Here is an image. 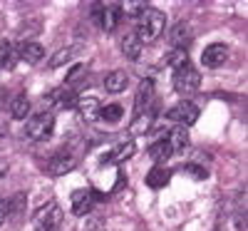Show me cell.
<instances>
[{"mask_svg": "<svg viewBox=\"0 0 248 231\" xmlns=\"http://www.w3.org/2000/svg\"><path fill=\"white\" fill-rule=\"evenodd\" d=\"M164 25H167V15H164L161 10H152V8H147V13H144L141 20H139L137 37L141 40V43H152V40H156V37L161 35Z\"/></svg>", "mask_w": 248, "mask_h": 231, "instance_id": "6da1fadb", "label": "cell"}, {"mask_svg": "<svg viewBox=\"0 0 248 231\" xmlns=\"http://www.w3.org/2000/svg\"><path fill=\"white\" fill-rule=\"evenodd\" d=\"M199 85H201V75H199V70H194L191 65H184L181 70L174 72V90H176V92L189 95V92H196Z\"/></svg>", "mask_w": 248, "mask_h": 231, "instance_id": "7a4b0ae2", "label": "cell"}, {"mask_svg": "<svg viewBox=\"0 0 248 231\" xmlns=\"http://www.w3.org/2000/svg\"><path fill=\"white\" fill-rule=\"evenodd\" d=\"M167 119H171V122H176L179 127H189V124H194L196 119H199V107L194 102H179V104H174V107L167 112Z\"/></svg>", "mask_w": 248, "mask_h": 231, "instance_id": "3957f363", "label": "cell"}, {"mask_svg": "<svg viewBox=\"0 0 248 231\" xmlns=\"http://www.w3.org/2000/svg\"><path fill=\"white\" fill-rule=\"evenodd\" d=\"M52 130H55V117L50 115V112H43V115H37V117H32L30 122H28V127H25V132H28V137L30 139H47L50 134H52Z\"/></svg>", "mask_w": 248, "mask_h": 231, "instance_id": "277c9868", "label": "cell"}, {"mask_svg": "<svg viewBox=\"0 0 248 231\" xmlns=\"http://www.w3.org/2000/svg\"><path fill=\"white\" fill-rule=\"evenodd\" d=\"M62 229V212L57 204H50L47 209L37 214L35 219V231H60Z\"/></svg>", "mask_w": 248, "mask_h": 231, "instance_id": "5b68a950", "label": "cell"}, {"mask_svg": "<svg viewBox=\"0 0 248 231\" xmlns=\"http://www.w3.org/2000/svg\"><path fill=\"white\" fill-rule=\"evenodd\" d=\"M94 5H97L94 8V20L99 23V28L112 33L117 28V23H119V17H122L124 10L119 5H102V3H94Z\"/></svg>", "mask_w": 248, "mask_h": 231, "instance_id": "8992f818", "label": "cell"}, {"mask_svg": "<svg viewBox=\"0 0 248 231\" xmlns=\"http://www.w3.org/2000/svg\"><path fill=\"white\" fill-rule=\"evenodd\" d=\"M72 169H75V159L65 152H60V154H55L45 162V172L52 174V177H62V174H67Z\"/></svg>", "mask_w": 248, "mask_h": 231, "instance_id": "52a82bcc", "label": "cell"}, {"mask_svg": "<svg viewBox=\"0 0 248 231\" xmlns=\"http://www.w3.org/2000/svg\"><path fill=\"white\" fill-rule=\"evenodd\" d=\"M226 60H229V48L221 45V43L209 45V48L203 50V55H201V62H203L206 67H221Z\"/></svg>", "mask_w": 248, "mask_h": 231, "instance_id": "ba28073f", "label": "cell"}, {"mask_svg": "<svg viewBox=\"0 0 248 231\" xmlns=\"http://www.w3.org/2000/svg\"><path fill=\"white\" fill-rule=\"evenodd\" d=\"M191 37H194L191 25L184 23V20L171 28V45H174V50H186V45L191 43Z\"/></svg>", "mask_w": 248, "mask_h": 231, "instance_id": "9c48e42d", "label": "cell"}, {"mask_svg": "<svg viewBox=\"0 0 248 231\" xmlns=\"http://www.w3.org/2000/svg\"><path fill=\"white\" fill-rule=\"evenodd\" d=\"M92 212V192H75L72 194V214L85 216Z\"/></svg>", "mask_w": 248, "mask_h": 231, "instance_id": "30bf717a", "label": "cell"}, {"mask_svg": "<svg viewBox=\"0 0 248 231\" xmlns=\"http://www.w3.org/2000/svg\"><path fill=\"white\" fill-rule=\"evenodd\" d=\"M127 82H129L127 72H124V70H114V72H109L105 77V90L112 92V95H117V92H122L124 87H127Z\"/></svg>", "mask_w": 248, "mask_h": 231, "instance_id": "8fae6325", "label": "cell"}, {"mask_svg": "<svg viewBox=\"0 0 248 231\" xmlns=\"http://www.w3.org/2000/svg\"><path fill=\"white\" fill-rule=\"evenodd\" d=\"M141 48H144V43L137 37V33H129V35L122 37V52L127 55V57L137 60V57L141 55Z\"/></svg>", "mask_w": 248, "mask_h": 231, "instance_id": "7c38bea8", "label": "cell"}, {"mask_svg": "<svg viewBox=\"0 0 248 231\" xmlns=\"http://www.w3.org/2000/svg\"><path fill=\"white\" fill-rule=\"evenodd\" d=\"M79 112H82V117H85L87 122H94V119H99V112H102V104L94 99V97H87V99H79Z\"/></svg>", "mask_w": 248, "mask_h": 231, "instance_id": "4fadbf2b", "label": "cell"}, {"mask_svg": "<svg viewBox=\"0 0 248 231\" xmlns=\"http://www.w3.org/2000/svg\"><path fill=\"white\" fill-rule=\"evenodd\" d=\"M149 154H152V159L154 162H167L174 152H171V144H169V139H156L152 147H149Z\"/></svg>", "mask_w": 248, "mask_h": 231, "instance_id": "5bb4252c", "label": "cell"}, {"mask_svg": "<svg viewBox=\"0 0 248 231\" xmlns=\"http://www.w3.org/2000/svg\"><path fill=\"white\" fill-rule=\"evenodd\" d=\"M45 55V48L40 43H23L20 45V57H23L25 62H40Z\"/></svg>", "mask_w": 248, "mask_h": 231, "instance_id": "9a60e30c", "label": "cell"}, {"mask_svg": "<svg viewBox=\"0 0 248 231\" xmlns=\"http://www.w3.org/2000/svg\"><path fill=\"white\" fill-rule=\"evenodd\" d=\"M169 179H171V172L164 169V166H154V169L147 174V184L152 189H161L164 184H169Z\"/></svg>", "mask_w": 248, "mask_h": 231, "instance_id": "2e32d148", "label": "cell"}, {"mask_svg": "<svg viewBox=\"0 0 248 231\" xmlns=\"http://www.w3.org/2000/svg\"><path fill=\"white\" fill-rule=\"evenodd\" d=\"M28 112H30V99H28L25 95H17V97L13 99V104H10V115H13L15 119H25Z\"/></svg>", "mask_w": 248, "mask_h": 231, "instance_id": "e0dca14e", "label": "cell"}, {"mask_svg": "<svg viewBox=\"0 0 248 231\" xmlns=\"http://www.w3.org/2000/svg\"><path fill=\"white\" fill-rule=\"evenodd\" d=\"M167 139H169V144H171V152H181V149H186V147H189V134H186L184 127H176Z\"/></svg>", "mask_w": 248, "mask_h": 231, "instance_id": "ac0fdd59", "label": "cell"}, {"mask_svg": "<svg viewBox=\"0 0 248 231\" xmlns=\"http://www.w3.org/2000/svg\"><path fill=\"white\" fill-rule=\"evenodd\" d=\"M167 65L174 67V72L181 70L184 65H189V52H186V50H171V52L167 55Z\"/></svg>", "mask_w": 248, "mask_h": 231, "instance_id": "d6986e66", "label": "cell"}, {"mask_svg": "<svg viewBox=\"0 0 248 231\" xmlns=\"http://www.w3.org/2000/svg\"><path fill=\"white\" fill-rule=\"evenodd\" d=\"M122 115H124V110H122V104H105L102 107V112H99V117L105 119V122H119L122 119Z\"/></svg>", "mask_w": 248, "mask_h": 231, "instance_id": "ffe728a7", "label": "cell"}, {"mask_svg": "<svg viewBox=\"0 0 248 231\" xmlns=\"http://www.w3.org/2000/svg\"><path fill=\"white\" fill-rule=\"evenodd\" d=\"M55 102H57V107L60 110H75L77 107V104H79V99H77V95L75 92H60L57 97H55Z\"/></svg>", "mask_w": 248, "mask_h": 231, "instance_id": "44dd1931", "label": "cell"}, {"mask_svg": "<svg viewBox=\"0 0 248 231\" xmlns=\"http://www.w3.org/2000/svg\"><path fill=\"white\" fill-rule=\"evenodd\" d=\"M134 154V144L132 142H124V144H117V149L112 152V154H107L105 159L109 162V159H114V162H122V159H127V157H132Z\"/></svg>", "mask_w": 248, "mask_h": 231, "instance_id": "7402d4cb", "label": "cell"}, {"mask_svg": "<svg viewBox=\"0 0 248 231\" xmlns=\"http://www.w3.org/2000/svg\"><path fill=\"white\" fill-rule=\"evenodd\" d=\"M70 57H72V48H62V50H57V52L50 57V65H47V67L57 70V67H62V65H67Z\"/></svg>", "mask_w": 248, "mask_h": 231, "instance_id": "603a6c76", "label": "cell"}, {"mask_svg": "<svg viewBox=\"0 0 248 231\" xmlns=\"http://www.w3.org/2000/svg\"><path fill=\"white\" fill-rule=\"evenodd\" d=\"M184 169H186V174H191L194 179H206V177H209V172H206L203 166H199V164H186Z\"/></svg>", "mask_w": 248, "mask_h": 231, "instance_id": "cb8c5ba5", "label": "cell"}, {"mask_svg": "<svg viewBox=\"0 0 248 231\" xmlns=\"http://www.w3.org/2000/svg\"><path fill=\"white\" fill-rule=\"evenodd\" d=\"M23 201H25V197H23V194H17V197L8 204V214H10V216H17V214H20V209H23Z\"/></svg>", "mask_w": 248, "mask_h": 231, "instance_id": "d4e9b609", "label": "cell"}, {"mask_svg": "<svg viewBox=\"0 0 248 231\" xmlns=\"http://www.w3.org/2000/svg\"><path fill=\"white\" fill-rule=\"evenodd\" d=\"M10 57H13V45L10 43H3V45H0V67L8 65Z\"/></svg>", "mask_w": 248, "mask_h": 231, "instance_id": "484cf974", "label": "cell"}, {"mask_svg": "<svg viewBox=\"0 0 248 231\" xmlns=\"http://www.w3.org/2000/svg\"><path fill=\"white\" fill-rule=\"evenodd\" d=\"M127 13L129 15H144V13H147V3H129Z\"/></svg>", "mask_w": 248, "mask_h": 231, "instance_id": "4316f807", "label": "cell"}, {"mask_svg": "<svg viewBox=\"0 0 248 231\" xmlns=\"http://www.w3.org/2000/svg\"><path fill=\"white\" fill-rule=\"evenodd\" d=\"M82 72H85V65H77V67H72L70 72H67V85H72V82L82 75Z\"/></svg>", "mask_w": 248, "mask_h": 231, "instance_id": "83f0119b", "label": "cell"}, {"mask_svg": "<svg viewBox=\"0 0 248 231\" xmlns=\"http://www.w3.org/2000/svg\"><path fill=\"white\" fill-rule=\"evenodd\" d=\"M5 216H8V201H5V199H0V224L5 221Z\"/></svg>", "mask_w": 248, "mask_h": 231, "instance_id": "f1b7e54d", "label": "cell"}]
</instances>
